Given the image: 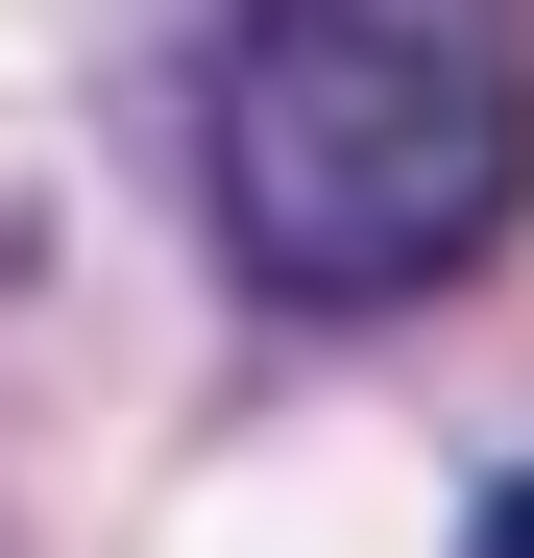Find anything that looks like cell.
<instances>
[{
	"instance_id": "obj_1",
	"label": "cell",
	"mask_w": 534,
	"mask_h": 558,
	"mask_svg": "<svg viewBox=\"0 0 534 558\" xmlns=\"http://www.w3.org/2000/svg\"><path fill=\"white\" fill-rule=\"evenodd\" d=\"M534 219V0H243L219 243L267 316H413Z\"/></svg>"
},
{
	"instance_id": "obj_2",
	"label": "cell",
	"mask_w": 534,
	"mask_h": 558,
	"mask_svg": "<svg viewBox=\"0 0 534 558\" xmlns=\"http://www.w3.org/2000/svg\"><path fill=\"white\" fill-rule=\"evenodd\" d=\"M486 558H534V486H510V510H486Z\"/></svg>"
}]
</instances>
